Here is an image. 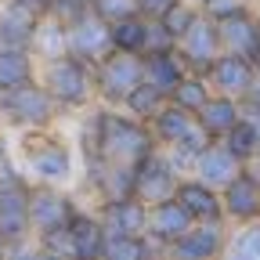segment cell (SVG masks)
I'll use <instances>...</instances> for the list:
<instances>
[{"label":"cell","mask_w":260,"mask_h":260,"mask_svg":"<svg viewBox=\"0 0 260 260\" xmlns=\"http://www.w3.org/2000/svg\"><path fill=\"white\" fill-rule=\"evenodd\" d=\"M155 148H159L155 134L145 119L119 116L112 109L94 112L90 130H87V159L112 162V167H138Z\"/></svg>","instance_id":"1"},{"label":"cell","mask_w":260,"mask_h":260,"mask_svg":"<svg viewBox=\"0 0 260 260\" xmlns=\"http://www.w3.org/2000/svg\"><path fill=\"white\" fill-rule=\"evenodd\" d=\"M44 87L51 90V98L65 109H80L98 94L94 87V65L76 58V54H58L47 61L44 73Z\"/></svg>","instance_id":"2"},{"label":"cell","mask_w":260,"mask_h":260,"mask_svg":"<svg viewBox=\"0 0 260 260\" xmlns=\"http://www.w3.org/2000/svg\"><path fill=\"white\" fill-rule=\"evenodd\" d=\"M54 109H58V102L37 80H29V83L15 87V90L0 94V116H8L18 130H44L54 119Z\"/></svg>","instance_id":"3"},{"label":"cell","mask_w":260,"mask_h":260,"mask_svg":"<svg viewBox=\"0 0 260 260\" xmlns=\"http://www.w3.org/2000/svg\"><path fill=\"white\" fill-rule=\"evenodd\" d=\"M145 80V58L126 54V51H109L94 65V87L105 105H123V98Z\"/></svg>","instance_id":"4"},{"label":"cell","mask_w":260,"mask_h":260,"mask_svg":"<svg viewBox=\"0 0 260 260\" xmlns=\"http://www.w3.org/2000/svg\"><path fill=\"white\" fill-rule=\"evenodd\" d=\"M73 213H76V206L51 184L29 188V232H37L44 239V246H51L54 239H65V228H69Z\"/></svg>","instance_id":"5"},{"label":"cell","mask_w":260,"mask_h":260,"mask_svg":"<svg viewBox=\"0 0 260 260\" xmlns=\"http://www.w3.org/2000/svg\"><path fill=\"white\" fill-rule=\"evenodd\" d=\"M22 152H25L29 170L37 174L44 184H58V181L73 177V152H69V145H61L58 138H47L44 130H25Z\"/></svg>","instance_id":"6"},{"label":"cell","mask_w":260,"mask_h":260,"mask_svg":"<svg viewBox=\"0 0 260 260\" xmlns=\"http://www.w3.org/2000/svg\"><path fill=\"white\" fill-rule=\"evenodd\" d=\"M25 235H29V184L18 174L0 177V242L22 246Z\"/></svg>","instance_id":"7"},{"label":"cell","mask_w":260,"mask_h":260,"mask_svg":"<svg viewBox=\"0 0 260 260\" xmlns=\"http://www.w3.org/2000/svg\"><path fill=\"white\" fill-rule=\"evenodd\" d=\"M65 51L83 58V61H90V65H98L112 51V25L90 8L83 18H76L73 25H65Z\"/></svg>","instance_id":"8"},{"label":"cell","mask_w":260,"mask_h":260,"mask_svg":"<svg viewBox=\"0 0 260 260\" xmlns=\"http://www.w3.org/2000/svg\"><path fill=\"white\" fill-rule=\"evenodd\" d=\"M177 167H174V159L170 155H162L159 148L152 155H145L138 167H134V195L141 203L155 206L162 199H174V191H177Z\"/></svg>","instance_id":"9"},{"label":"cell","mask_w":260,"mask_h":260,"mask_svg":"<svg viewBox=\"0 0 260 260\" xmlns=\"http://www.w3.org/2000/svg\"><path fill=\"white\" fill-rule=\"evenodd\" d=\"M174 51H177V58L184 61L188 73H206L210 65L217 61V54L224 51V47H220V29H217V22L206 18V15H199V18L188 25V32L177 40Z\"/></svg>","instance_id":"10"},{"label":"cell","mask_w":260,"mask_h":260,"mask_svg":"<svg viewBox=\"0 0 260 260\" xmlns=\"http://www.w3.org/2000/svg\"><path fill=\"white\" fill-rule=\"evenodd\" d=\"M217 29H220V47L224 51L242 54L249 65L260 69V15H256V8L217 22Z\"/></svg>","instance_id":"11"},{"label":"cell","mask_w":260,"mask_h":260,"mask_svg":"<svg viewBox=\"0 0 260 260\" xmlns=\"http://www.w3.org/2000/svg\"><path fill=\"white\" fill-rule=\"evenodd\" d=\"M213 87V94H228V98H242L249 94L253 87V76H256V65H249L242 54H232V51H220L217 61L203 73Z\"/></svg>","instance_id":"12"},{"label":"cell","mask_w":260,"mask_h":260,"mask_svg":"<svg viewBox=\"0 0 260 260\" xmlns=\"http://www.w3.org/2000/svg\"><path fill=\"white\" fill-rule=\"evenodd\" d=\"M105 239H109L105 220H98V217L76 210L73 220H69V228H65V253H69L73 260H102Z\"/></svg>","instance_id":"13"},{"label":"cell","mask_w":260,"mask_h":260,"mask_svg":"<svg viewBox=\"0 0 260 260\" xmlns=\"http://www.w3.org/2000/svg\"><path fill=\"white\" fill-rule=\"evenodd\" d=\"M220 203H224L228 217H235L242 224L260 220V174H253V170L242 167L239 177H232L220 188Z\"/></svg>","instance_id":"14"},{"label":"cell","mask_w":260,"mask_h":260,"mask_svg":"<svg viewBox=\"0 0 260 260\" xmlns=\"http://www.w3.org/2000/svg\"><path fill=\"white\" fill-rule=\"evenodd\" d=\"M224 249V232H220V220H203V224H191L181 239L170 242L174 260H213Z\"/></svg>","instance_id":"15"},{"label":"cell","mask_w":260,"mask_h":260,"mask_svg":"<svg viewBox=\"0 0 260 260\" xmlns=\"http://www.w3.org/2000/svg\"><path fill=\"white\" fill-rule=\"evenodd\" d=\"M40 18L44 15L25 8L22 0H4V8H0V47H32Z\"/></svg>","instance_id":"16"},{"label":"cell","mask_w":260,"mask_h":260,"mask_svg":"<svg viewBox=\"0 0 260 260\" xmlns=\"http://www.w3.org/2000/svg\"><path fill=\"white\" fill-rule=\"evenodd\" d=\"M174 199L188 210V217H191L195 224H203V220H220V217H224L220 191H217V188H210V184H206V181H199V177L177 181Z\"/></svg>","instance_id":"17"},{"label":"cell","mask_w":260,"mask_h":260,"mask_svg":"<svg viewBox=\"0 0 260 260\" xmlns=\"http://www.w3.org/2000/svg\"><path fill=\"white\" fill-rule=\"evenodd\" d=\"M242 167H246V162H239L232 152H228V148H224V141H213L199 159H195L191 174L199 177V181H206L210 188H217V191H220L232 177H239V174H242Z\"/></svg>","instance_id":"18"},{"label":"cell","mask_w":260,"mask_h":260,"mask_svg":"<svg viewBox=\"0 0 260 260\" xmlns=\"http://www.w3.org/2000/svg\"><path fill=\"white\" fill-rule=\"evenodd\" d=\"M105 228L119 235H148V203H141L138 195L105 203Z\"/></svg>","instance_id":"19"},{"label":"cell","mask_w":260,"mask_h":260,"mask_svg":"<svg viewBox=\"0 0 260 260\" xmlns=\"http://www.w3.org/2000/svg\"><path fill=\"white\" fill-rule=\"evenodd\" d=\"M239 119H242V102L239 98H228V94H210V102L195 112V123H199L213 141H220Z\"/></svg>","instance_id":"20"},{"label":"cell","mask_w":260,"mask_h":260,"mask_svg":"<svg viewBox=\"0 0 260 260\" xmlns=\"http://www.w3.org/2000/svg\"><path fill=\"white\" fill-rule=\"evenodd\" d=\"M191 224H195V220L188 217V210H184L177 199H162V203L148 206V235L159 239V242H167V246H170L174 239H181Z\"/></svg>","instance_id":"21"},{"label":"cell","mask_w":260,"mask_h":260,"mask_svg":"<svg viewBox=\"0 0 260 260\" xmlns=\"http://www.w3.org/2000/svg\"><path fill=\"white\" fill-rule=\"evenodd\" d=\"M145 58V83H152L155 90H162L170 98V90L184 80V61L177 58V51H148Z\"/></svg>","instance_id":"22"},{"label":"cell","mask_w":260,"mask_h":260,"mask_svg":"<svg viewBox=\"0 0 260 260\" xmlns=\"http://www.w3.org/2000/svg\"><path fill=\"white\" fill-rule=\"evenodd\" d=\"M148 126H152V134H155V145H177L188 130L195 126V112H188V109H181V105H174L170 98H167V105H162L152 119H148Z\"/></svg>","instance_id":"23"},{"label":"cell","mask_w":260,"mask_h":260,"mask_svg":"<svg viewBox=\"0 0 260 260\" xmlns=\"http://www.w3.org/2000/svg\"><path fill=\"white\" fill-rule=\"evenodd\" d=\"M220 141H224V148L232 152L239 162H246V167H249V162L260 155V119L242 112V119H239L232 130H228Z\"/></svg>","instance_id":"24"},{"label":"cell","mask_w":260,"mask_h":260,"mask_svg":"<svg viewBox=\"0 0 260 260\" xmlns=\"http://www.w3.org/2000/svg\"><path fill=\"white\" fill-rule=\"evenodd\" d=\"M29 80H37V73H32V51L29 47H0V94L15 90Z\"/></svg>","instance_id":"25"},{"label":"cell","mask_w":260,"mask_h":260,"mask_svg":"<svg viewBox=\"0 0 260 260\" xmlns=\"http://www.w3.org/2000/svg\"><path fill=\"white\" fill-rule=\"evenodd\" d=\"M112 51L145 54L148 51V18L145 15H126V18L112 22Z\"/></svg>","instance_id":"26"},{"label":"cell","mask_w":260,"mask_h":260,"mask_svg":"<svg viewBox=\"0 0 260 260\" xmlns=\"http://www.w3.org/2000/svg\"><path fill=\"white\" fill-rule=\"evenodd\" d=\"M210 94H213V87H210V80L203 73H184V80L170 90V102L188 109V112H199L210 102Z\"/></svg>","instance_id":"27"},{"label":"cell","mask_w":260,"mask_h":260,"mask_svg":"<svg viewBox=\"0 0 260 260\" xmlns=\"http://www.w3.org/2000/svg\"><path fill=\"white\" fill-rule=\"evenodd\" d=\"M162 105H167V94H162V90H155L152 83H138L134 90H130L126 98H123V109H126V116H134V119H152Z\"/></svg>","instance_id":"28"},{"label":"cell","mask_w":260,"mask_h":260,"mask_svg":"<svg viewBox=\"0 0 260 260\" xmlns=\"http://www.w3.org/2000/svg\"><path fill=\"white\" fill-rule=\"evenodd\" d=\"M102 260H152V246L145 242V235H119V232H109Z\"/></svg>","instance_id":"29"},{"label":"cell","mask_w":260,"mask_h":260,"mask_svg":"<svg viewBox=\"0 0 260 260\" xmlns=\"http://www.w3.org/2000/svg\"><path fill=\"white\" fill-rule=\"evenodd\" d=\"M29 51L44 54L47 61H51V58H58V54H69V51H65V25H61L58 18L44 15V18H40V25H37V37H32V47H29Z\"/></svg>","instance_id":"30"},{"label":"cell","mask_w":260,"mask_h":260,"mask_svg":"<svg viewBox=\"0 0 260 260\" xmlns=\"http://www.w3.org/2000/svg\"><path fill=\"white\" fill-rule=\"evenodd\" d=\"M199 15H203V8H199V4H191V0H177V4H174L167 15H162L159 22H162V29H167L174 40H181L184 32H188V25L199 18Z\"/></svg>","instance_id":"31"},{"label":"cell","mask_w":260,"mask_h":260,"mask_svg":"<svg viewBox=\"0 0 260 260\" xmlns=\"http://www.w3.org/2000/svg\"><path fill=\"white\" fill-rule=\"evenodd\" d=\"M228 260H260V224L256 220H249V228L235 239Z\"/></svg>","instance_id":"32"},{"label":"cell","mask_w":260,"mask_h":260,"mask_svg":"<svg viewBox=\"0 0 260 260\" xmlns=\"http://www.w3.org/2000/svg\"><path fill=\"white\" fill-rule=\"evenodd\" d=\"M256 8L253 0H203V15L213 18V22H224V18H232V15H242Z\"/></svg>","instance_id":"33"},{"label":"cell","mask_w":260,"mask_h":260,"mask_svg":"<svg viewBox=\"0 0 260 260\" xmlns=\"http://www.w3.org/2000/svg\"><path fill=\"white\" fill-rule=\"evenodd\" d=\"M90 8L112 25V22L126 18V15H138V0H90Z\"/></svg>","instance_id":"34"},{"label":"cell","mask_w":260,"mask_h":260,"mask_svg":"<svg viewBox=\"0 0 260 260\" xmlns=\"http://www.w3.org/2000/svg\"><path fill=\"white\" fill-rule=\"evenodd\" d=\"M174 4H177V0H138V15H145V18H162Z\"/></svg>","instance_id":"35"},{"label":"cell","mask_w":260,"mask_h":260,"mask_svg":"<svg viewBox=\"0 0 260 260\" xmlns=\"http://www.w3.org/2000/svg\"><path fill=\"white\" fill-rule=\"evenodd\" d=\"M32 260H73V256H69V253H61V249H51V246H47V249H40V253H32Z\"/></svg>","instance_id":"36"},{"label":"cell","mask_w":260,"mask_h":260,"mask_svg":"<svg viewBox=\"0 0 260 260\" xmlns=\"http://www.w3.org/2000/svg\"><path fill=\"white\" fill-rule=\"evenodd\" d=\"M22 4H25V8H32V11H37V15H47V11H51V4H54V0H22Z\"/></svg>","instance_id":"37"},{"label":"cell","mask_w":260,"mask_h":260,"mask_svg":"<svg viewBox=\"0 0 260 260\" xmlns=\"http://www.w3.org/2000/svg\"><path fill=\"white\" fill-rule=\"evenodd\" d=\"M4 256H8V246H4V242H0V260H4Z\"/></svg>","instance_id":"38"},{"label":"cell","mask_w":260,"mask_h":260,"mask_svg":"<svg viewBox=\"0 0 260 260\" xmlns=\"http://www.w3.org/2000/svg\"><path fill=\"white\" fill-rule=\"evenodd\" d=\"M191 4H199V8H203V0H191Z\"/></svg>","instance_id":"39"},{"label":"cell","mask_w":260,"mask_h":260,"mask_svg":"<svg viewBox=\"0 0 260 260\" xmlns=\"http://www.w3.org/2000/svg\"><path fill=\"white\" fill-rule=\"evenodd\" d=\"M253 162H260V155H256V159H253Z\"/></svg>","instance_id":"40"},{"label":"cell","mask_w":260,"mask_h":260,"mask_svg":"<svg viewBox=\"0 0 260 260\" xmlns=\"http://www.w3.org/2000/svg\"><path fill=\"white\" fill-rule=\"evenodd\" d=\"M253 4H256V0H253Z\"/></svg>","instance_id":"41"}]
</instances>
